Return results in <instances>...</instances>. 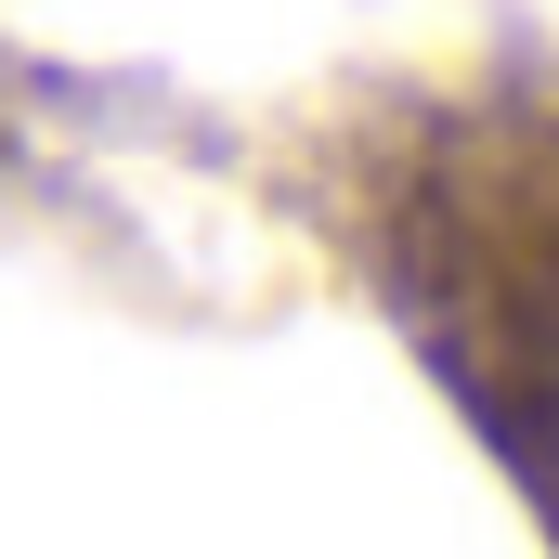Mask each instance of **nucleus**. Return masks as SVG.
<instances>
[{
    "mask_svg": "<svg viewBox=\"0 0 559 559\" xmlns=\"http://www.w3.org/2000/svg\"><path fill=\"white\" fill-rule=\"evenodd\" d=\"M495 365H508V404H521V442L547 468V508H559V222L508 261V325H495Z\"/></svg>",
    "mask_w": 559,
    "mask_h": 559,
    "instance_id": "obj_1",
    "label": "nucleus"
}]
</instances>
